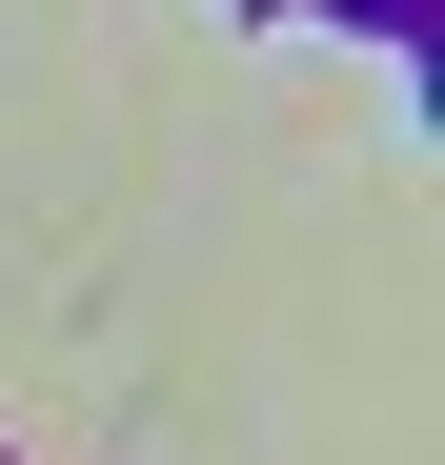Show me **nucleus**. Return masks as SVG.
<instances>
[]
</instances>
